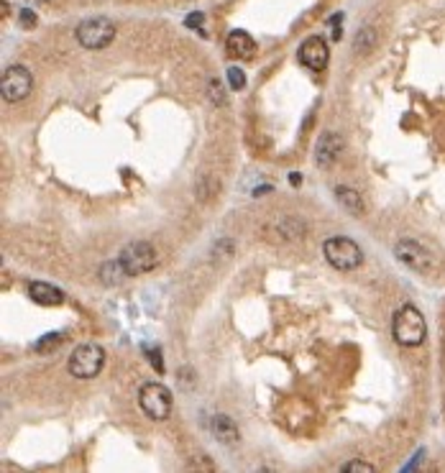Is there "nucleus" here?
Returning a JSON list of instances; mask_svg holds the SVG:
<instances>
[{"instance_id": "f257e3e1", "label": "nucleus", "mask_w": 445, "mask_h": 473, "mask_svg": "<svg viewBox=\"0 0 445 473\" xmlns=\"http://www.w3.org/2000/svg\"><path fill=\"white\" fill-rule=\"evenodd\" d=\"M392 335H394V340L404 348L423 346L425 338H428V323H425V315L417 310L415 304H402L400 310L394 312Z\"/></svg>"}, {"instance_id": "f03ea898", "label": "nucleus", "mask_w": 445, "mask_h": 473, "mask_svg": "<svg viewBox=\"0 0 445 473\" xmlns=\"http://www.w3.org/2000/svg\"><path fill=\"white\" fill-rule=\"evenodd\" d=\"M323 253H325L327 264L338 271H353L364 264V251L358 248L356 241H351L346 236H333L323 243Z\"/></svg>"}, {"instance_id": "7ed1b4c3", "label": "nucleus", "mask_w": 445, "mask_h": 473, "mask_svg": "<svg viewBox=\"0 0 445 473\" xmlns=\"http://www.w3.org/2000/svg\"><path fill=\"white\" fill-rule=\"evenodd\" d=\"M105 363V351L95 343H85V346L74 348V353L69 355L67 369L74 379H95L100 374Z\"/></svg>"}, {"instance_id": "20e7f679", "label": "nucleus", "mask_w": 445, "mask_h": 473, "mask_svg": "<svg viewBox=\"0 0 445 473\" xmlns=\"http://www.w3.org/2000/svg\"><path fill=\"white\" fill-rule=\"evenodd\" d=\"M139 404L151 420H167L171 414V392L159 381H146L139 389Z\"/></svg>"}, {"instance_id": "39448f33", "label": "nucleus", "mask_w": 445, "mask_h": 473, "mask_svg": "<svg viewBox=\"0 0 445 473\" xmlns=\"http://www.w3.org/2000/svg\"><path fill=\"white\" fill-rule=\"evenodd\" d=\"M31 90H34V77L23 64H10V67L3 69L0 92H3L6 103H21L31 95Z\"/></svg>"}, {"instance_id": "423d86ee", "label": "nucleus", "mask_w": 445, "mask_h": 473, "mask_svg": "<svg viewBox=\"0 0 445 473\" xmlns=\"http://www.w3.org/2000/svg\"><path fill=\"white\" fill-rule=\"evenodd\" d=\"M74 36H77V41H80L85 49L97 52V49H105V46L115 38V26H113V21H108V18H87V21H82L80 26H77Z\"/></svg>"}, {"instance_id": "0eeeda50", "label": "nucleus", "mask_w": 445, "mask_h": 473, "mask_svg": "<svg viewBox=\"0 0 445 473\" xmlns=\"http://www.w3.org/2000/svg\"><path fill=\"white\" fill-rule=\"evenodd\" d=\"M120 264H123V269H126L128 276H141V274L151 271V269L156 267V261H159V256H156V248L151 243H146V241H136V243L126 246L123 251H120Z\"/></svg>"}, {"instance_id": "6e6552de", "label": "nucleus", "mask_w": 445, "mask_h": 473, "mask_svg": "<svg viewBox=\"0 0 445 473\" xmlns=\"http://www.w3.org/2000/svg\"><path fill=\"white\" fill-rule=\"evenodd\" d=\"M394 256L404 264L407 269L417 274H430L435 269V259H432V253L425 248V246L415 243V241H400L397 248H394Z\"/></svg>"}, {"instance_id": "1a4fd4ad", "label": "nucleus", "mask_w": 445, "mask_h": 473, "mask_svg": "<svg viewBox=\"0 0 445 473\" xmlns=\"http://www.w3.org/2000/svg\"><path fill=\"white\" fill-rule=\"evenodd\" d=\"M297 59L299 64L312 72H320V69L327 67V62H330V49H327V41L323 36H310L304 38L302 46H299V52H297Z\"/></svg>"}, {"instance_id": "9d476101", "label": "nucleus", "mask_w": 445, "mask_h": 473, "mask_svg": "<svg viewBox=\"0 0 445 473\" xmlns=\"http://www.w3.org/2000/svg\"><path fill=\"white\" fill-rule=\"evenodd\" d=\"M341 148H343L341 136L335 134V131H325V134L320 136L318 151H315V162H318V167H323V169L333 167L335 159L341 156Z\"/></svg>"}, {"instance_id": "9b49d317", "label": "nucleus", "mask_w": 445, "mask_h": 473, "mask_svg": "<svg viewBox=\"0 0 445 473\" xmlns=\"http://www.w3.org/2000/svg\"><path fill=\"white\" fill-rule=\"evenodd\" d=\"M29 297L36 304H44V307H59L64 302V292L59 287L49 284V281H31Z\"/></svg>"}, {"instance_id": "f8f14e48", "label": "nucleus", "mask_w": 445, "mask_h": 473, "mask_svg": "<svg viewBox=\"0 0 445 473\" xmlns=\"http://www.w3.org/2000/svg\"><path fill=\"white\" fill-rule=\"evenodd\" d=\"M225 49H228V54L236 57V59H251L253 49H256V41H253L246 31H230L228 38H225Z\"/></svg>"}, {"instance_id": "ddd939ff", "label": "nucleus", "mask_w": 445, "mask_h": 473, "mask_svg": "<svg viewBox=\"0 0 445 473\" xmlns=\"http://www.w3.org/2000/svg\"><path fill=\"white\" fill-rule=\"evenodd\" d=\"M210 430H213V435L220 440V443L230 445V443H236L238 437H241V432H238L236 428V422L230 420L228 414H216L213 420H210Z\"/></svg>"}, {"instance_id": "4468645a", "label": "nucleus", "mask_w": 445, "mask_h": 473, "mask_svg": "<svg viewBox=\"0 0 445 473\" xmlns=\"http://www.w3.org/2000/svg\"><path fill=\"white\" fill-rule=\"evenodd\" d=\"M335 197H338V202H341L351 215H364L366 205L356 190H351V187H338V190H335Z\"/></svg>"}, {"instance_id": "2eb2a0df", "label": "nucleus", "mask_w": 445, "mask_h": 473, "mask_svg": "<svg viewBox=\"0 0 445 473\" xmlns=\"http://www.w3.org/2000/svg\"><path fill=\"white\" fill-rule=\"evenodd\" d=\"M126 276L128 274H126V269H123V264H120V259L105 261L103 267H100V281H103L105 287H118Z\"/></svg>"}, {"instance_id": "dca6fc26", "label": "nucleus", "mask_w": 445, "mask_h": 473, "mask_svg": "<svg viewBox=\"0 0 445 473\" xmlns=\"http://www.w3.org/2000/svg\"><path fill=\"white\" fill-rule=\"evenodd\" d=\"M59 343H62L59 333H49L46 338H41V340H36V343H34V351H36V353H44V351H49V348H57Z\"/></svg>"}, {"instance_id": "f3484780", "label": "nucleus", "mask_w": 445, "mask_h": 473, "mask_svg": "<svg viewBox=\"0 0 445 473\" xmlns=\"http://www.w3.org/2000/svg\"><path fill=\"white\" fill-rule=\"evenodd\" d=\"M376 468L371 466V463H364V460H351L343 466V473H374Z\"/></svg>"}, {"instance_id": "a211bd4d", "label": "nucleus", "mask_w": 445, "mask_h": 473, "mask_svg": "<svg viewBox=\"0 0 445 473\" xmlns=\"http://www.w3.org/2000/svg\"><path fill=\"white\" fill-rule=\"evenodd\" d=\"M228 82L233 90H243L246 87V74L241 72L238 67H230L228 69Z\"/></svg>"}, {"instance_id": "6ab92c4d", "label": "nucleus", "mask_w": 445, "mask_h": 473, "mask_svg": "<svg viewBox=\"0 0 445 473\" xmlns=\"http://www.w3.org/2000/svg\"><path fill=\"white\" fill-rule=\"evenodd\" d=\"M21 26H23V29H31V26H36V15H34V10L23 8V10H21Z\"/></svg>"}, {"instance_id": "aec40b11", "label": "nucleus", "mask_w": 445, "mask_h": 473, "mask_svg": "<svg viewBox=\"0 0 445 473\" xmlns=\"http://www.w3.org/2000/svg\"><path fill=\"white\" fill-rule=\"evenodd\" d=\"M210 97H213V100H218V103H225V100H222V95H220V82H210Z\"/></svg>"}, {"instance_id": "412c9836", "label": "nucleus", "mask_w": 445, "mask_h": 473, "mask_svg": "<svg viewBox=\"0 0 445 473\" xmlns=\"http://www.w3.org/2000/svg\"><path fill=\"white\" fill-rule=\"evenodd\" d=\"M187 26H190V29H200V26H202V13L187 15Z\"/></svg>"}, {"instance_id": "4be33fe9", "label": "nucleus", "mask_w": 445, "mask_h": 473, "mask_svg": "<svg viewBox=\"0 0 445 473\" xmlns=\"http://www.w3.org/2000/svg\"><path fill=\"white\" fill-rule=\"evenodd\" d=\"M31 3H46V0H31Z\"/></svg>"}]
</instances>
